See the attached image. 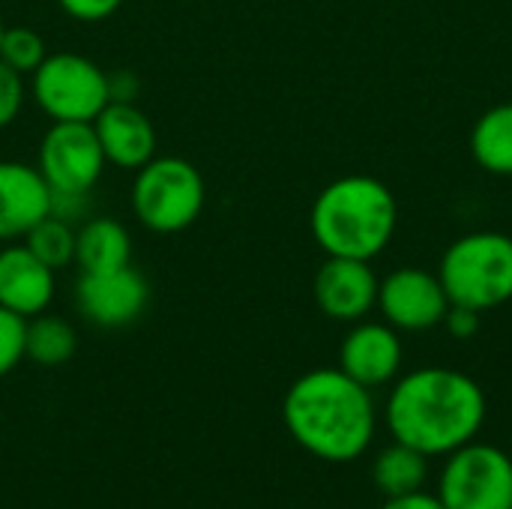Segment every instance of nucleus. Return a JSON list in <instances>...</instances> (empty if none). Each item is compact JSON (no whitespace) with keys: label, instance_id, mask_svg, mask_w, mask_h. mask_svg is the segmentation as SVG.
I'll return each instance as SVG.
<instances>
[{"label":"nucleus","instance_id":"f257e3e1","mask_svg":"<svg viewBox=\"0 0 512 509\" xmlns=\"http://www.w3.org/2000/svg\"><path fill=\"white\" fill-rule=\"evenodd\" d=\"M486 420V396L474 378L456 369H417L405 375L384 408L393 441L435 459L471 444Z\"/></svg>","mask_w":512,"mask_h":509},{"label":"nucleus","instance_id":"f03ea898","mask_svg":"<svg viewBox=\"0 0 512 509\" xmlns=\"http://www.w3.org/2000/svg\"><path fill=\"white\" fill-rule=\"evenodd\" d=\"M291 438L321 462L360 459L375 438V402L369 387L342 369H315L291 384L282 402Z\"/></svg>","mask_w":512,"mask_h":509},{"label":"nucleus","instance_id":"7ed1b4c3","mask_svg":"<svg viewBox=\"0 0 512 509\" xmlns=\"http://www.w3.org/2000/svg\"><path fill=\"white\" fill-rule=\"evenodd\" d=\"M396 231V198L375 177H342L312 204V234L333 258H375Z\"/></svg>","mask_w":512,"mask_h":509},{"label":"nucleus","instance_id":"20e7f679","mask_svg":"<svg viewBox=\"0 0 512 509\" xmlns=\"http://www.w3.org/2000/svg\"><path fill=\"white\" fill-rule=\"evenodd\" d=\"M441 285L450 306L474 312L501 306L512 297V240L504 234H468L441 261Z\"/></svg>","mask_w":512,"mask_h":509},{"label":"nucleus","instance_id":"39448f33","mask_svg":"<svg viewBox=\"0 0 512 509\" xmlns=\"http://www.w3.org/2000/svg\"><path fill=\"white\" fill-rule=\"evenodd\" d=\"M204 177L183 156H153L135 171L132 213L156 234H177L195 225L204 210Z\"/></svg>","mask_w":512,"mask_h":509},{"label":"nucleus","instance_id":"423d86ee","mask_svg":"<svg viewBox=\"0 0 512 509\" xmlns=\"http://www.w3.org/2000/svg\"><path fill=\"white\" fill-rule=\"evenodd\" d=\"M30 96L54 123H93L111 102L108 72L84 54L57 51L30 75Z\"/></svg>","mask_w":512,"mask_h":509},{"label":"nucleus","instance_id":"0eeeda50","mask_svg":"<svg viewBox=\"0 0 512 509\" xmlns=\"http://www.w3.org/2000/svg\"><path fill=\"white\" fill-rule=\"evenodd\" d=\"M105 165L93 123H51L39 141L36 168L54 192V207L87 198Z\"/></svg>","mask_w":512,"mask_h":509},{"label":"nucleus","instance_id":"6e6552de","mask_svg":"<svg viewBox=\"0 0 512 509\" xmlns=\"http://www.w3.org/2000/svg\"><path fill=\"white\" fill-rule=\"evenodd\" d=\"M444 459L438 477L444 509H512V459L501 447L471 441Z\"/></svg>","mask_w":512,"mask_h":509},{"label":"nucleus","instance_id":"1a4fd4ad","mask_svg":"<svg viewBox=\"0 0 512 509\" xmlns=\"http://www.w3.org/2000/svg\"><path fill=\"white\" fill-rule=\"evenodd\" d=\"M150 300L147 279L132 267L108 270V273H81L75 285L78 312L96 327H126L132 324Z\"/></svg>","mask_w":512,"mask_h":509},{"label":"nucleus","instance_id":"9d476101","mask_svg":"<svg viewBox=\"0 0 512 509\" xmlns=\"http://www.w3.org/2000/svg\"><path fill=\"white\" fill-rule=\"evenodd\" d=\"M378 306L384 318L399 330H429L450 312V297L441 279L423 270H396L378 288Z\"/></svg>","mask_w":512,"mask_h":509},{"label":"nucleus","instance_id":"9b49d317","mask_svg":"<svg viewBox=\"0 0 512 509\" xmlns=\"http://www.w3.org/2000/svg\"><path fill=\"white\" fill-rule=\"evenodd\" d=\"M54 213V192L36 165L0 162V243L24 240L27 231Z\"/></svg>","mask_w":512,"mask_h":509},{"label":"nucleus","instance_id":"f8f14e48","mask_svg":"<svg viewBox=\"0 0 512 509\" xmlns=\"http://www.w3.org/2000/svg\"><path fill=\"white\" fill-rule=\"evenodd\" d=\"M378 276L369 261L333 258L315 276V300L333 321H360L378 303Z\"/></svg>","mask_w":512,"mask_h":509},{"label":"nucleus","instance_id":"ddd939ff","mask_svg":"<svg viewBox=\"0 0 512 509\" xmlns=\"http://www.w3.org/2000/svg\"><path fill=\"white\" fill-rule=\"evenodd\" d=\"M108 165L138 171L156 156V129L135 102H108L93 120Z\"/></svg>","mask_w":512,"mask_h":509},{"label":"nucleus","instance_id":"4468645a","mask_svg":"<svg viewBox=\"0 0 512 509\" xmlns=\"http://www.w3.org/2000/svg\"><path fill=\"white\" fill-rule=\"evenodd\" d=\"M54 276L57 273L42 264L24 243H6L0 249V306L21 318L48 312L57 291Z\"/></svg>","mask_w":512,"mask_h":509},{"label":"nucleus","instance_id":"2eb2a0df","mask_svg":"<svg viewBox=\"0 0 512 509\" xmlns=\"http://www.w3.org/2000/svg\"><path fill=\"white\" fill-rule=\"evenodd\" d=\"M399 366H402V342L384 324H360L342 342L339 369L369 390L393 381Z\"/></svg>","mask_w":512,"mask_h":509},{"label":"nucleus","instance_id":"dca6fc26","mask_svg":"<svg viewBox=\"0 0 512 509\" xmlns=\"http://www.w3.org/2000/svg\"><path fill=\"white\" fill-rule=\"evenodd\" d=\"M132 261V237L111 216L87 219L75 234V264L81 273H108Z\"/></svg>","mask_w":512,"mask_h":509},{"label":"nucleus","instance_id":"f3484780","mask_svg":"<svg viewBox=\"0 0 512 509\" xmlns=\"http://www.w3.org/2000/svg\"><path fill=\"white\" fill-rule=\"evenodd\" d=\"M426 477H429V456L399 441L384 447L372 465V483L384 498L420 492L426 486Z\"/></svg>","mask_w":512,"mask_h":509},{"label":"nucleus","instance_id":"a211bd4d","mask_svg":"<svg viewBox=\"0 0 512 509\" xmlns=\"http://www.w3.org/2000/svg\"><path fill=\"white\" fill-rule=\"evenodd\" d=\"M78 348L75 327L60 315H36L27 318V336H24V357H30L36 366H63L72 360Z\"/></svg>","mask_w":512,"mask_h":509},{"label":"nucleus","instance_id":"6ab92c4d","mask_svg":"<svg viewBox=\"0 0 512 509\" xmlns=\"http://www.w3.org/2000/svg\"><path fill=\"white\" fill-rule=\"evenodd\" d=\"M477 162L492 174H512V105H498L480 117L471 135Z\"/></svg>","mask_w":512,"mask_h":509},{"label":"nucleus","instance_id":"aec40b11","mask_svg":"<svg viewBox=\"0 0 512 509\" xmlns=\"http://www.w3.org/2000/svg\"><path fill=\"white\" fill-rule=\"evenodd\" d=\"M75 228L66 216L60 213H51L45 216L42 222H36L27 237H24V246L42 261L48 264L54 273L57 270H66L72 261H75Z\"/></svg>","mask_w":512,"mask_h":509},{"label":"nucleus","instance_id":"412c9836","mask_svg":"<svg viewBox=\"0 0 512 509\" xmlns=\"http://www.w3.org/2000/svg\"><path fill=\"white\" fill-rule=\"evenodd\" d=\"M48 57L45 39L33 27H6L0 36V60L18 75H33L36 66Z\"/></svg>","mask_w":512,"mask_h":509},{"label":"nucleus","instance_id":"4be33fe9","mask_svg":"<svg viewBox=\"0 0 512 509\" xmlns=\"http://www.w3.org/2000/svg\"><path fill=\"white\" fill-rule=\"evenodd\" d=\"M24 336H27V318L0 306V378L9 375L24 360Z\"/></svg>","mask_w":512,"mask_h":509},{"label":"nucleus","instance_id":"5701e85b","mask_svg":"<svg viewBox=\"0 0 512 509\" xmlns=\"http://www.w3.org/2000/svg\"><path fill=\"white\" fill-rule=\"evenodd\" d=\"M24 108V75L0 60V129L12 126Z\"/></svg>","mask_w":512,"mask_h":509},{"label":"nucleus","instance_id":"b1692460","mask_svg":"<svg viewBox=\"0 0 512 509\" xmlns=\"http://www.w3.org/2000/svg\"><path fill=\"white\" fill-rule=\"evenodd\" d=\"M57 6H60L69 18L84 21V24H93V21L111 18V15L123 6V0H57Z\"/></svg>","mask_w":512,"mask_h":509},{"label":"nucleus","instance_id":"393cba45","mask_svg":"<svg viewBox=\"0 0 512 509\" xmlns=\"http://www.w3.org/2000/svg\"><path fill=\"white\" fill-rule=\"evenodd\" d=\"M444 321H447V330L456 339H471L480 330V315L474 309H465V306H450Z\"/></svg>","mask_w":512,"mask_h":509},{"label":"nucleus","instance_id":"a878e982","mask_svg":"<svg viewBox=\"0 0 512 509\" xmlns=\"http://www.w3.org/2000/svg\"><path fill=\"white\" fill-rule=\"evenodd\" d=\"M381 509H444L438 495H429V492H411V495H396V498H387Z\"/></svg>","mask_w":512,"mask_h":509},{"label":"nucleus","instance_id":"bb28decb","mask_svg":"<svg viewBox=\"0 0 512 509\" xmlns=\"http://www.w3.org/2000/svg\"><path fill=\"white\" fill-rule=\"evenodd\" d=\"M108 90H111V102H135L138 78L132 72H114L108 75Z\"/></svg>","mask_w":512,"mask_h":509},{"label":"nucleus","instance_id":"cd10ccee","mask_svg":"<svg viewBox=\"0 0 512 509\" xmlns=\"http://www.w3.org/2000/svg\"><path fill=\"white\" fill-rule=\"evenodd\" d=\"M3 30H6V24H3V15H0V36H3Z\"/></svg>","mask_w":512,"mask_h":509}]
</instances>
